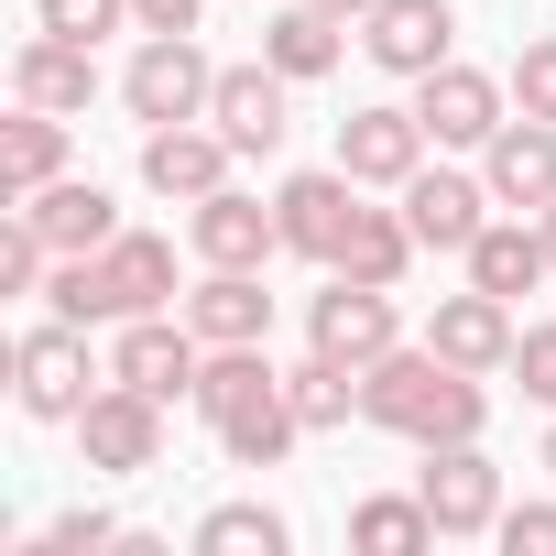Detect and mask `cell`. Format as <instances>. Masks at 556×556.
Wrapping results in <instances>:
<instances>
[{
  "label": "cell",
  "instance_id": "cell-13",
  "mask_svg": "<svg viewBox=\"0 0 556 556\" xmlns=\"http://www.w3.org/2000/svg\"><path fill=\"white\" fill-rule=\"evenodd\" d=\"M77 447H88V469H153L164 458V404L131 393V382H99L88 415H77Z\"/></svg>",
  "mask_w": 556,
  "mask_h": 556
},
{
  "label": "cell",
  "instance_id": "cell-2",
  "mask_svg": "<svg viewBox=\"0 0 556 556\" xmlns=\"http://www.w3.org/2000/svg\"><path fill=\"white\" fill-rule=\"evenodd\" d=\"M306 350L371 371L382 350H404V317H393V285H361V273H328V295H306Z\"/></svg>",
  "mask_w": 556,
  "mask_h": 556
},
{
  "label": "cell",
  "instance_id": "cell-23",
  "mask_svg": "<svg viewBox=\"0 0 556 556\" xmlns=\"http://www.w3.org/2000/svg\"><path fill=\"white\" fill-rule=\"evenodd\" d=\"M99 273H110V306L121 317H164L175 306V240H153V229H121L99 251Z\"/></svg>",
  "mask_w": 556,
  "mask_h": 556
},
{
  "label": "cell",
  "instance_id": "cell-26",
  "mask_svg": "<svg viewBox=\"0 0 556 556\" xmlns=\"http://www.w3.org/2000/svg\"><path fill=\"white\" fill-rule=\"evenodd\" d=\"M262 55L285 66L295 88H306V77H328V66H339V12H317V0H295V12H273V23H262Z\"/></svg>",
  "mask_w": 556,
  "mask_h": 556
},
{
  "label": "cell",
  "instance_id": "cell-28",
  "mask_svg": "<svg viewBox=\"0 0 556 556\" xmlns=\"http://www.w3.org/2000/svg\"><path fill=\"white\" fill-rule=\"evenodd\" d=\"M285 393H295L306 437H328V426H350V415H361V371H350V361H328V350H306V361L285 371Z\"/></svg>",
  "mask_w": 556,
  "mask_h": 556
},
{
  "label": "cell",
  "instance_id": "cell-7",
  "mask_svg": "<svg viewBox=\"0 0 556 556\" xmlns=\"http://www.w3.org/2000/svg\"><path fill=\"white\" fill-rule=\"evenodd\" d=\"M207 121L229 131V153H285V131H295V77L285 66H218V99H207Z\"/></svg>",
  "mask_w": 556,
  "mask_h": 556
},
{
  "label": "cell",
  "instance_id": "cell-22",
  "mask_svg": "<svg viewBox=\"0 0 556 556\" xmlns=\"http://www.w3.org/2000/svg\"><path fill=\"white\" fill-rule=\"evenodd\" d=\"M23 218H34L55 251H110V240H121V207H110V186H88V175H55L45 197H23Z\"/></svg>",
  "mask_w": 556,
  "mask_h": 556
},
{
  "label": "cell",
  "instance_id": "cell-35",
  "mask_svg": "<svg viewBox=\"0 0 556 556\" xmlns=\"http://www.w3.org/2000/svg\"><path fill=\"white\" fill-rule=\"evenodd\" d=\"M513 382H523V393H534V404H545V415H556V317H545V328H523V339H513Z\"/></svg>",
  "mask_w": 556,
  "mask_h": 556
},
{
  "label": "cell",
  "instance_id": "cell-36",
  "mask_svg": "<svg viewBox=\"0 0 556 556\" xmlns=\"http://www.w3.org/2000/svg\"><path fill=\"white\" fill-rule=\"evenodd\" d=\"M197 12H207V0H131L142 34H197Z\"/></svg>",
  "mask_w": 556,
  "mask_h": 556
},
{
  "label": "cell",
  "instance_id": "cell-1",
  "mask_svg": "<svg viewBox=\"0 0 556 556\" xmlns=\"http://www.w3.org/2000/svg\"><path fill=\"white\" fill-rule=\"evenodd\" d=\"M480 415H491L480 371L437 361L426 339H415V350H382V361L361 371V426H382V437H415V447H447V437H480Z\"/></svg>",
  "mask_w": 556,
  "mask_h": 556
},
{
  "label": "cell",
  "instance_id": "cell-29",
  "mask_svg": "<svg viewBox=\"0 0 556 556\" xmlns=\"http://www.w3.org/2000/svg\"><path fill=\"white\" fill-rule=\"evenodd\" d=\"M350 545H361V556H426V545H447V534H437L426 491H415V502H393V491H382V502H361V513H350Z\"/></svg>",
  "mask_w": 556,
  "mask_h": 556
},
{
  "label": "cell",
  "instance_id": "cell-12",
  "mask_svg": "<svg viewBox=\"0 0 556 556\" xmlns=\"http://www.w3.org/2000/svg\"><path fill=\"white\" fill-rule=\"evenodd\" d=\"M142 186L175 197V207L218 197V186H229V131H218V121H164V131H142Z\"/></svg>",
  "mask_w": 556,
  "mask_h": 556
},
{
  "label": "cell",
  "instance_id": "cell-25",
  "mask_svg": "<svg viewBox=\"0 0 556 556\" xmlns=\"http://www.w3.org/2000/svg\"><path fill=\"white\" fill-rule=\"evenodd\" d=\"M273 382H285V371L262 361V339H240V350H207V371H197V415H207V426H229V415H251Z\"/></svg>",
  "mask_w": 556,
  "mask_h": 556
},
{
  "label": "cell",
  "instance_id": "cell-34",
  "mask_svg": "<svg viewBox=\"0 0 556 556\" xmlns=\"http://www.w3.org/2000/svg\"><path fill=\"white\" fill-rule=\"evenodd\" d=\"M491 545H502V556H556V502H502Z\"/></svg>",
  "mask_w": 556,
  "mask_h": 556
},
{
  "label": "cell",
  "instance_id": "cell-39",
  "mask_svg": "<svg viewBox=\"0 0 556 556\" xmlns=\"http://www.w3.org/2000/svg\"><path fill=\"white\" fill-rule=\"evenodd\" d=\"M545 469H556V426H545Z\"/></svg>",
  "mask_w": 556,
  "mask_h": 556
},
{
  "label": "cell",
  "instance_id": "cell-8",
  "mask_svg": "<svg viewBox=\"0 0 556 556\" xmlns=\"http://www.w3.org/2000/svg\"><path fill=\"white\" fill-rule=\"evenodd\" d=\"M426 513H437V534H491L502 523V469L480 458V437H447V447H426Z\"/></svg>",
  "mask_w": 556,
  "mask_h": 556
},
{
  "label": "cell",
  "instance_id": "cell-16",
  "mask_svg": "<svg viewBox=\"0 0 556 556\" xmlns=\"http://www.w3.org/2000/svg\"><path fill=\"white\" fill-rule=\"evenodd\" d=\"M491 175H447V164H426L415 186H404V218H415V240L426 251H469L480 229H491Z\"/></svg>",
  "mask_w": 556,
  "mask_h": 556
},
{
  "label": "cell",
  "instance_id": "cell-19",
  "mask_svg": "<svg viewBox=\"0 0 556 556\" xmlns=\"http://www.w3.org/2000/svg\"><path fill=\"white\" fill-rule=\"evenodd\" d=\"M66 175V110H12L0 121V207H23V197H45Z\"/></svg>",
  "mask_w": 556,
  "mask_h": 556
},
{
  "label": "cell",
  "instance_id": "cell-4",
  "mask_svg": "<svg viewBox=\"0 0 556 556\" xmlns=\"http://www.w3.org/2000/svg\"><path fill=\"white\" fill-rule=\"evenodd\" d=\"M12 393H23V415H45V426H77L88 415V328H66V317H45V328H23L12 339Z\"/></svg>",
  "mask_w": 556,
  "mask_h": 556
},
{
  "label": "cell",
  "instance_id": "cell-21",
  "mask_svg": "<svg viewBox=\"0 0 556 556\" xmlns=\"http://www.w3.org/2000/svg\"><path fill=\"white\" fill-rule=\"evenodd\" d=\"M186 328L207 350H240V339H273V295H262V273H218L207 262V285L186 295Z\"/></svg>",
  "mask_w": 556,
  "mask_h": 556
},
{
  "label": "cell",
  "instance_id": "cell-38",
  "mask_svg": "<svg viewBox=\"0 0 556 556\" xmlns=\"http://www.w3.org/2000/svg\"><path fill=\"white\" fill-rule=\"evenodd\" d=\"M534 229H545V251H556V207H545V218H534Z\"/></svg>",
  "mask_w": 556,
  "mask_h": 556
},
{
  "label": "cell",
  "instance_id": "cell-14",
  "mask_svg": "<svg viewBox=\"0 0 556 556\" xmlns=\"http://www.w3.org/2000/svg\"><path fill=\"white\" fill-rule=\"evenodd\" d=\"M480 175H491V197L513 218H545L556 207V121H502L480 142Z\"/></svg>",
  "mask_w": 556,
  "mask_h": 556
},
{
  "label": "cell",
  "instance_id": "cell-10",
  "mask_svg": "<svg viewBox=\"0 0 556 556\" xmlns=\"http://www.w3.org/2000/svg\"><path fill=\"white\" fill-rule=\"evenodd\" d=\"M186 240H197V262H218V273H262L273 251H285V207H262V197L218 186V197H197Z\"/></svg>",
  "mask_w": 556,
  "mask_h": 556
},
{
  "label": "cell",
  "instance_id": "cell-18",
  "mask_svg": "<svg viewBox=\"0 0 556 556\" xmlns=\"http://www.w3.org/2000/svg\"><path fill=\"white\" fill-rule=\"evenodd\" d=\"M458 262H469V285H480V295H502V306H513V295H534L545 273H556L545 229H534V218H513V207H502V218H491V229H480Z\"/></svg>",
  "mask_w": 556,
  "mask_h": 556
},
{
  "label": "cell",
  "instance_id": "cell-27",
  "mask_svg": "<svg viewBox=\"0 0 556 556\" xmlns=\"http://www.w3.org/2000/svg\"><path fill=\"white\" fill-rule=\"evenodd\" d=\"M295 437H306V415H295V393H285V382H273V393H262L251 415H229V426H218L229 469H273V458H285Z\"/></svg>",
  "mask_w": 556,
  "mask_h": 556
},
{
  "label": "cell",
  "instance_id": "cell-11",
  "mask_svg": "<svg viewBox=\"0 0 556 556\" xmlns=\"http://www.w3.org/2000/svg\"><path fill=\"white\" fill-rule=\"evenodd\" d=\"M273 207H285V251H306V262H339V240H350V218H361V175H350V164L285 175V186H273Z\"/></svg>",
  "mask_w": 556,
  "mask_h": 556
},
{
  "label": "cell",
  "instance_id": "cell-15",
  "mask_svg": "<svg viewBox=\"0 0 556 556\" xmlns=\"http://www.w3.org/2000/svg\"><path fill=\"white\" fill-rule=\"evenodd\" d=\"M339 164H350L361 186H393V197H404V186L426 175V121H415V110H350V121H339Z\"/></svg>",
  "mask_w": 556,
  "mask_h": 556
},
{
  "label": "cell",
  "instance_id": "cell-3",
  "mask_svg": "<svg viewBox=\"0 0 556 556\" xmlns=\"http://www.w3.org/2000/svg\"><path fill=\"white\" fill-rule=\"evenodd\" d=\"M121 99H131V121H142V131H164V121H207L218 66L197 55V34H142V55H131Z\"/></svg>",
  "mask_w": 556,
  "mask_h": 556
},
{
  "label": "cell",
  "instance_id": "cell-24",
  "mask_svg": "<svg viewBox=\"0 0 556 556\" xmlns=\"http://www.w3.org/2000/svg\"><path fill=\"white\" fill-rule=\"evenodd\" d=\"M415 251H426V240H415V218H404V207H361L328 273H361V285H404V262H415Z\"/></svg>",
  "mask_w": 556,
  "mask_h": 556
},
{
  "label": "cell",
  "instance_id": "cell-5",
  "mask_svg": "<svg viewBox=\"0 0 556 556\" xmlns=\"http://www.w3.org/2000/svg\"><path fill=\"white\" fill-rule=\"evenodd\" d=\"M415 121H426V142L437 153H480L502 121H513V77H480V66H437V77H415Z\"/></svg>",
  "mask_w": 556,
  "mask_h": 556
},
{
  "label": "cell",
  "instance_id": "cell-37",
  "mask_svg": "<svg viewBox=\"0 0 556 556\" xmlns=\"http://www.w3.org/2000/svg\"><path fill=\"white\" fill-rule=\"evenodd\" d=\"M317 12H339V23H361V12H371V0H317Z\"/></svg>",
  "mask_w": 556,
  "mask_h": 556
},
{
  "label": "cell",
  "instance_id": "cell-6",
  "mask_svg": "<svg viewBox=\"0 0 556 556\" xmlns=\"http://www.w3.org/2000/svg\"><path fill=\"white\" fill-rule=\"evenodd\" d=\"M197 371H207L197 328H175V317H121L110 328V382H131L153 404H197Z\"/></svg>",
  "mask_w": 556,
  "mask_h": 556
},
{
  "label": "cell",
  "instance_id": "cell-33",
  "mask_svg": "<svg viewBox=\"0 0 556 556\" xmlns=\"http://www.w3.org/2000/svg\"><path fill=\"white\" fill-rule=\"evenodd\" d=\"M513 110H523V121H556V34H534V45L513 55Z\"/></svg>",
  "mask_w": 556,
  "mask_h": 556
},
{
  "label": "cell",
  "instance_id": "cell-9",
  "mask_svg": "<svg viewBox=\"0 0 556 556\" xmlns=\"http://www.w3.org/2000/svg\"><path fill=\"white\" fill-rule=\"evenodd\" d=\"M361 45H371L382 77H437L447 45H458V12H447V0H371V12H361Z\"/></svg>",
  "mask_w": 556,
  "mask_h": 556
},
{
  "label": "cell",
  "instance_id": "cell-30",
  "mask_svg": "<svg viewBox=\"0 0 556 556\" xmlns=\"http://www.w3.org/2000/svg\"><path fill=\"white\" fill-rule=\"evenodd\" d=\"M285 545H295V523L273 513V502H218L197 523V556H285Z\"/></svg>",
  "mask_w": 556,
  "mask_h": 556
},
{
  "label": "cell",
  "instance_id": "cell-20",
  "mask_svg": "<svg viewBox=\"0 0 556 556\" xmlns=\"http://www.w3.org/2000/svg\"><path fill=\"white\" fill-rule=\"evenodd\" d=\"M12 99H34V110H88L99 99V55L88 45H66V34H34L23 55H12Z\"/></svg>",
  "mask_w": 556,
  "mask_h": 556
},
{
  "label": "cell",
  "instance_id": "cell-31",
  "mask_svg": "<svg viewBox=\"0 0 556 556\" xmlns=\"http://www.w3.org/2000/svg\"><path fill=\"white\" fill-rule=\"evenodd\" d=\"M110 545H121V523H110L99 502H77V513H55V523L23 545V556H110Z\"/></svg>",
  "mask_w": 556,
  "mask_h": 556
},
{
  "label": "cell",
  "instance_id": "cell-32",
  "mask_svg": "<svg viewBox=\"0 0 556 556\" xmlns=\"http://www.w3.org/2000/svg\"><path fill=\"white\" fill-rule=\"evenodd\" d=\"M34 23H45V34H66V45H99V34H121V23H131V0H34Z\"/></svg>",
  "mask_w": 556,
  "mask_h": 556
},
{
  "label": "cell",
  "instance_id": "cell-17",
  "mask_svg": "<svg viewBox=\"0 0 556 556\" xmlns=\"http://www.w3.org/2000/svg\"><path fill=\"white\" fill-rule=\"evenodd\" d=\"M426 350L458 361V371H513V306L469 285V295H447V306L426 317Z\"/></svg>",
  "mask_w": 556,
  "mask_h": 556
}]
</instances>
